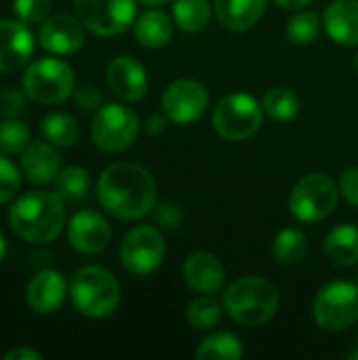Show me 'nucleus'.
Here are the masks:
<instances>
[{
    "mask_svg": "<svg viewBox=\"0 0 358 360\" xmlns=\"http://www.w3.org/2000/svg\"><path fill=\"white\" fill-rule=\"evenodd\" d=\"M99 205L120 221L148 215L156 202V181L135 162H114L97 179Z\"/></svg>",
    "mask_w": 358,
    "mask_h": 360,
    "instance_id": "1",
    "label": "nucleus"
},
{
    "mask_svg": "<svg viewBox=\"0 0 358 360\" xmlns=\"http://www.w3.org/2000/svg\"><path fill=\"white\" fill-rule=\"evenodd\" d=\"M8 226L25 243L49 245L65 226L63 198L55 192L34 190L23 194L8 209Z\"/></svg>",
    "mask_w": 358,
    "mask_h": 360,
    "instance_id": "2",
    "label": "nucleus"
},
{
    "mask_svg": "<svg viewBox=\"0 0 358 360\" xmlns=\"http://www.w3.org/2000/svg\"><path fill=\"white\" fill-rule=\"evenodd\" d=\"M224 310L243 327H260L279 310V289L260 276L234 281L224 293Z\"/></svg>",
    "mask_w": 358,
    "mask_h": 360,
    "instance_id": "3",
    "label": "nucleus"
},
{
    "mask_svg": "<svg viewBox=\"0 0 358 360\" xmlns=\"http://www.w3.org/2000/svg\"><path fill=\"white\" fill-rule=\"evenodd\" d=\"M74 308L89 319H106L120 304V285L112 272L101 266L80 268L70 283Z\"/></svg>",
    "mask_w": 358,
    "mask_h": 360,
    "instance_id": "4",
    "label": "nucleus"
},
{
    "mask_svg": "<svg viewBox=\"0 0 358 360\" xmlns=\"http://www.w3.org/2000/svg\"><path fill=\"white\" fill-rule=\"evenodd\" d=\"M21 84L32 101L55 105L65 101L74 93L76 76L65 61L57 57H42L25 70Z\"/></svg>",
    "mask_w": 358,
    "mask_h": 360,
    "instance_id": "5",
    "label": "nucleus"
},
{
    "mask_svg": "<svg viewBox=\"0 0 358 360\" xmlns=\"http://www.w3.org/2000/svg\"><path fill=\"white\" fill-rule=\"evenodd\" d=\"M338 186L325 173L302 177L289 196V211L302 224H317L329 217L338 205Z\"/></svg>",
    "mask_w": 358,
    "mask_h": 360,
    "instance_id": "6",
    "label": "nucleus"
},
{
    "mask_svg": "<svg viewBox=\"0 0 358 360\" xmlns=\"http://www.w3.org/2000/svg\"><path fill=\"white\" fill-rule=\"evenodd\" d=\"M264 120V108L249 93H230L213 110V127L228 141H243L255 135Z\"/></svg>",
    "mask_w": 358,
    "mask_h": 360,
    "instance_id": "7",
    "label": "nucleus"
},
{
    "mask_svg": "<svg viewBox=\"0 0 358 360\" xmlns=\"http://www.w3.org/2000/svg\"><path fill=\"white\" fill-rule=\"evenodd\" d=\"M314 321L327 331H346L358 321V285L333 281L321 287L314 297Z\"/></svg>",
    "mask_w": 358,
    "mask_h": 360,
    "instance_id": "8",
    "label": "nucleus"
},
{
    "mask_svg": "<svg viewBox=\"0 0 358 360\" xmlns=\"http://www.w3.org/2000/svg\"><path fill=\"white\" fill-rule=\"evenodd\" d=\"M139 135L137 114L122 103L101 105L91 122V139L103 152H122Z\"/></svg>",
    "mask_w": 358,
    "mask_h": 360,
    "instance_id": "9",
    "label": "nucleus"
},
{
    "mask_svg": "<svg viewBox=\"0 0 358 360\" xmlns=\"http://www.w3.org/2000/svg\"><path fill=\"white\" fill-rule=\"evenodd\" d=\"M165 238L154 226H135L120 243V262L133 276H150L165 259Z\"/></svg>",
    "mask_w": 358,
    "mask_h": 360,
    "instance_id": "10",
    "label": "nucleus"
},
{
    "mask_svg": "<svg viewBox=\"0 0 358 360\" xmlns=\"http://www.w3.org/2000/svg\"><path fill=\"white\" fill-rule=\"evenodd\" d=\"M78 19L97 36H116L135 19V0H74Z\"/></svg>",
    "mask_w": 358,
    "mask_h": 360,
    "instance_id": "11",
    "label": "nucleus"
},
{
    "mask_svg": "<svg viewBox=\"0 0 358 360\" xmlns=\"http://www.w3.org/2000/svg\"><path fill=\"white\" fill-rule=\"evenodd\" d=\"M162 114L173 124H192L203 118L209 108L207 89L190 78L171 82L162 93Z\"/></svg>",
    "mask_w": 358,
    "mask_h": 360,
    "instance_id": "12",
    "label": "nucleus"
},
{
    "mask_svg": "<svg viewBox=\"0 0 358 360\" xmlns=\"http://www.w3.org/2000/svg\"><path fill=\"white\" fill-rule=\"evenodd\" d=\"M84 40V23L63 13L44 19L38 30V42L51 55H72L82 49Z\"/></svg>",
    "mask_w": 358,
    "mask_h": 360,
    "instance_id": "13",
    "label": "nucleus"
},
{
    "mask_svg": "<svg viewBox=\"0 0 358 360\" xmlns=\"http://www.w3.org/2000/svg\"><path fill=\"white\" fill-rule=\"evenodd\" d=\"M34 53V36L21 19H0V74L21 70Z\"/></svg>",
    "mask_w": 358,
    "mask_h": 360,
    "instance_id": "14",
    "label": "nucleus"
},
{
    "mask_svg": "<svg viewBox=\"0 0 358 360\" xmlns=\"http://www.w3.org/2000/svg\"><path fill=\"white\" fill-rule=\"evenodd\" d=\"M112 230L110 224L97 211H78L68 224V240L70 245L84 255L101 253L110 243Z\"/></svg>",
    "mask_w": 358,
    "mask_h": 360,
    "instance_id": "15",
    "label": "nucleus"
},
{
    "mask_svg": "<svg viewBox=\"0 0 358 360\" xmlns=\"http://www.w3.org/2000/svg\"><path fill=\"white\" fill-rule=\"evenodd\" d=\"M106 80L112 93L124 101H139L148 93V74L143 65L129 55H120L110 61Z\"/></svg>",
    "mask_w": 358,
    "mask_h": 360,
    "instance_id": "16",
    "label": "nucleus"
},
{
    "mask_svg": "<svg viewBox=\"0 0 358 360\" xmlns=\"http://www.w3.org/2000/svg\"><path fill=\"white\" fill-rule=\"evenodd\" d=\"M68 297L65 278L57 270H40L32 276L25 287V302L30 310L36 314H53L57 312Z\"/></svg>",
    "mask_w": 358,
    "mask_h": 360,
    "instance_id": "17",
    "label": "nucleus"
},
{
    "mask_svg": "<svg viewBox=\"0 0 358 360\" xmlns=\"http://www.w3.org/2000/svg\"><path fill=\"white\" fill-rule=\"evenodd\" d=\"M184 281L190 289H194L196 293H205V295H213L222 289L224 281H226V270L222 266V262L205 251H198L194 255H190L184 262Z\"/></svg>",
    "mask_w": 358,
    "mask_h": 360,
    "instance_id": "18",
    "label": "nucleus"
},
{
    "mask_svg": "<svg viewBox=\"0 0 358 360\" xmlns=\"http://www.w3.org/2000/svg\"><path fill=\"white\" fill-rule=\"evenodd\" d=\"M61 171V158L53 143L49 141H30L21 152V173L38 186L55 181Z\"/></svg>",
    "mask_w": 358,
    "mask_h": 360,
    "instance_id": "19",
    "label": "nucleus"
},
{
    "mask_svg": "<svg viewBox=\"0 0 358 360\" xmlns=\"http://www.w3.org/2000/svg\"><path fill=\"white\" fill-rule=\"evenodd\" d=\"M329 38L344 46L358 44V0H335L323 15Z\"/></svg>",
    "mask_w": 358,
    "mask_h": 360,
    "instance_id": "20",
    "label": "nucleus"
},
{
    "mask_svg": "<svg viewBox=\"0 0 358 360\" xmlns=\"http://www.w3.org/2000/svg\"><path fill=\"white\" fill-rule=\"evenodd\" d=\"M266 2L268 0H215L213 8L226 30L245 32L262 19Z\"/></svg>",
    "mask_w": 358,
    "mask_h": 360,
    "instance_id": "21",
    "label": "nucleus"
},
{
    "mask_svg": "<svg viewBox=\"0 0 358 360\" xmlns=\"http://www.w3.org/2000/svg\"><path fill=\"white\" fill-rule=\"evenodd\" d=\"M327 259L338 268H350L358 264V228L352 224H342L333 228L323 245Z\"/></svg>",
    "mask_w": 358,
    "mask_h": 360,
    "instance_id": "22",
    "label": "nucleus"
},
{
    "mask_svg": "<svg viewBox=\"0 0 358 360\" xmlns=\"http://www.w3.org/2000/svg\"><path fill=\"white\" fill-rule=\"evenodd\" d=\"M173 23L175 21L158 8L146 11L135 21V38L146 49H160L173 38Z\"/></svg>",
    "mask_w": 358,
    "mask_h": 360,
    "instance_id": "23",
    "label": "nucleus"
},
{
    "mask_svg": "<svg viewBox=\"0 0 358 360\" xmlns=\"http://www.w3.org/2000/svg\"><path fill=\"white\" fill-rule=\"evenodd\" d=\"M40 131L49 143L55 148H72L80 137L78 122L65 112H51L42 118Z\"/></svg>",
    "mask_w": 358,
    "mask_h": 360,
    "instance_id": "24",
    "label": "nucleus"
},
{
    "mask_svg": "<svg viewBox=\"0 0 358 360\" xmlns=\"http://www.w3.org/2000/svg\"><path fill=\"white\" fill-rule=\"evenodd\" d=\"M211 4L209 0H175L173 4V21L181 32L196 34L209 25Z\"/></svg>",
    "mask_w": 358,
    "mask_h": 360,
    "instance_id": "25",
    "label": "nucleus"
},
{
    "mask_svg": "<svg viewBox=\"0 0 358 360\" xmlns=\"http://www.w3.org/2000/svg\"><path fill=\"white\" fill-rule=\"evenodd\" d=\"M243 342L232 333H213L205 338L196 350L198 360H238L243 359Z\"/></svg>",
    "mask_w": 358,
    "mask_h": 360,
    "instance_id": "26",
    "label": "nucleus"
},
{
    "mask_svg": "<svg viewBox=\"0 0 358 360\" xmlns=\"http://www.w3.org/2000/svg\"><path fill=\"white\" fill-rule=\"evenodd\" d=\"M262 108L264 112L274 120V122H289L298 116L300 112V99L291 89L285 86H276L270 89L264 99H262Z\"/></svg>",
    "mask_w": 358,
    "mask_h": 360,
    "instance_id": "27",
    "label": "nucleus"
},
{
    "mask_svg": "<svg viewBox=\"0 0 358 360\" xmlns=\"http://www.w3.org/2000/svg\"><path fill=\"white\" fill-rule=\"evenodd\" d=\"M272 251H274V257L281 264H298V262L304 259V255L308 251V238L298 228L281 230L276 234V238H274Z\"/></svg>",
    "mask_w": 358,
    "mask_h": 360,
    "instance_id": "28",
    "label": "nucleus"
},
{
    "mask_svg": "<svg viewBox=\"0 0 358 360\" xmlns=\"http://www.w3.org/2000/svg\"><path fill=\"white\" fill-rule=\"evenodd\" d=\"M91 186L89 173L82 167H65L55 177V192L70 202H76L87 196Z\"/></svg>",
    "mask_w": 358,
    "mask_h": 360,
    "instance_id": "29",
    "label": "nucleus"
},
{
    "mask_svg": "<svg viewBox=\"0 0 358 360\" xmlns=\"http://www.w3.org/2000/svg\"><path fill=\"white\" fill-rule=\"evenodd\" d=\"M186 319L194 329H213L222 321V304H217L211 295H200L186 308Z\"/></svg>",
    "mask_w": 358,
    "mask_h": 360,
    "instance_id": "30",
    "label": "nucleus"
},
{
    "mask_svg": "<svg viewBox=\"0 0 358 360\" xmlns=\"http://www.w3.org/2000/svg\"><path fill=\"white\" fill-rule=\"evenodd\" d=\"M321 32V17L312 11H302L287 21L285 34L298 46H308L317 40Z\"/></svg>",
    "mask_w": 358,
    "mask_h": 360,
    "instance_id": "31",
    "label": "nucleus"
},
{
    "mask_svg": "<svg viewBox=\"0 0 358 360\" xmlns=\"http://www.w3.org/2000/svg\"><path fill=\"white\" fill-rule=\"evenodd\" d=\"M30 143V129L17 118H2L0 122V154H19Z\"/></svg>",
    "mask_w": 358,
    "mask_h": 360,
    "instance_id": "32",
    "label": "nucleus"
},
{
    "mask_svg": "<svg viewBox=\"0 0 358 360\" xmlns=\"http://www.w3.org/2000/svg\"><path fill=\"white\" fill-rule=\"evenodd\" d=\"M21 169L13 160L6 158V154H0V205L11 202L19 190H21Z\"/></svg>",
    "mask_w": 358,
    "mask_h": 360,
    "instance_id": "33",
    "label": "nucleus"
},
{
    "mask_svg": "<svg viewBox=\"0 0 358 360\" xmlns=\"http://www.w3.org/2000/svg\"><path fill=\"white\" fill-rule=\"evenodd\" d=\"M15 13L23 23H42L49 19L51 0H15Z\"/></svg>",
    "mask_w": 358,
    "mask_h": 360,
    "instance_id": "34",
    "label": "nucleus"
},
{
    "mask_svg": "<svg viewBox=\"0 0 358 360\" xmlns=\"http://www.w3.org/2000/svg\"><path fill=\"white\" fill-rule=\"evenodd\" d=\"M25 91L6 86L0 91V118H15L25 110Z\"/></svg>",
    "mask_w": 358,
    "mask_h": 360,
    "instance_id": "35",
    "label": "nucleus"
},
{
    "mask_svg": "<svg viewBox=\"0 0 358 360\" xmlns=\"http://www.w3.org/2000/svg\"><path fill=\"white\" fill-rule=\"evenodd\" d=\"M74 99H76V105L84 112H93L103 105V95L93 84H82L78 91H74Z\"/></svg>",
    "mask_w": 358,
    "mask_h": 360,
    "instance_id": "36",
    "label": "nucleus"
},
{
    "mask_svg": "<svg viewBox=\"0 0 358 360\" xmlns=\"http://www.w3.org/2000/svg\"><path fill=\"white\" fill-rule=\"evenodd\" d=\"M340 192L352 207H358V167H350L342 173Z\"/></svg>",
    "mask_w": 358,
    "mask_h": 360,
    "instance_id": "37",
    "label": "nucleus"
},
{
    "mask_svg": "<svg viewBox=\"0 0 358 360\" xmlns=\"http://www.w3.org/2000/svg\"><path fill=\"white\" fill-rule=\"evenodd\" d=\"M156 219H158L160 226H165V228L171 230V228H177V226H179L181 215H179V211H177V207L162 205V207L158 209V213H156Z\"/></svg>",
    "mask_w": 358,
    "mask_h": 360,
    "instance_id": "38",
    "label": "nucleus"
},
{
    "mask_svg": "<svg viewBox=\"0 0 358 360\" xmlns=\"http://www.w3.org/2000/svg\"><path fill=\"white\" fill-rule=\"evenodd\" d=\"M4 360H40V354L32 348H25V346H17L13 350H8L4 354Z\"/></svg>",
    "mask_w": 358,
    "mask_h": 360,
    "instance_id": "39",
    "label": "nucleus"
},
{
    "mask_svg": "<svg viewBox=\"0 0 358 360\" xmlns=\"http://www.w3.org/2000/svg\"><path fill=\"white\" fill-rule=\"evenodd\" d=\"M281 8H285V11H302V8H306L312 0H274Z\"/></svg>",
    "mask_w": 358,
    "mask_h": 360,
    "instance_id": "40",
    "label": "nucleus"
},
{
    "mask_svg": "<svg viewBox=\"0 0 358 360\" xmlns=\"http://www.w3.org/2000/svg\"><path fill=\"white\" fill-rule=\"evenodd\" d=\"M167 122H169L167 116H152L150 122H148V131L150 133H162L165 127H167Z\"/></svg>",
    "mask_w": 358,
    "mask_h": 360,
    "instance_id": "41",
    "label": "nucleus"
},
{
    "mask_svg": "<svg viewBox=\"0 0 358 360\" xmlns=\"http://www.w3.org/2000/svg\"><path fill=\"white\" fill-rule=\"evenodd\" d=\"M4 255H6V240H4V234L0 232V264L4 259Z\"/></svg>",
    "mask_w": 358,
    "mask_h": 360,
    "instance_id": "42",
    "label": "nucleus"
},
{
    "mask_svg": "<svg viewBox=\"0 0 358 360\" xmlns=\"http://www.w3.org/2000/svg\"><path fill=\"white\" fill-rule=\"evenodd\" d=\"M143 4H150V6H162V4H167V2H171V0H141Z\"/></svg>",
    "mask_w": 358,
    "mask_h": 360,
    "instance_id": "43",
    "label": "nucleus"
},
{
    "mask_svg": "<svg viewBox=\"0 0 358 360\" xmlns=\"http://www.w3.org/2000/svg\"><path fill=\"white\" fill-rule=\"evenodd\" d=\"M357 72H358V55H357Z\"/></svg>",
    "mask_w": 358,
    "mask_h": 360,
    "instance_id": "44",
    "label": "nucleus"
},
{
    "mask_svg": "<svg viewBox=\"0 0 358 360\" xmlns=\"http://www.w3.org/2000/svg\"><path fill=\"white\" fill-rule=\"evenodd\" d=\"M357 285H358V278H357Z\"/></svg>",
    "mask_w": 358,
    "mask_h": 360,
    "instance_id": "45",
    "label": "nucleus"
}]
</instances>
